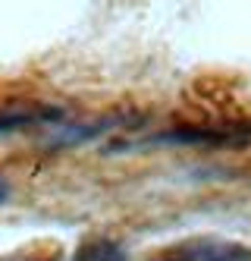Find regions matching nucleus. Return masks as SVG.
<instances>
[{
  "label": "nucleus",
  "instance_id": "nucleus-1",
  "mask_svg": "<svg viewBox=\"0 0 251 261\" xmlns=\"http://www.w3.org/2000/svg\"><path fill=\"white\" fill-rule=\"evenodd\" d=\"M248 142L245 129H217V126H182L148 139V145H242Z\"/></svg>",
  "mask_w": 251,
  "mask_h": 261
},
{
  "label": "nucleus",
  "instance_id": "nucleus-2",
  "mask_svg": "<svg viewBox=\"0 0 251 261\" xmlns=\"http://www.w3.org/2000/svg\"><path fill=\"white\" fill-rule=\"evenodd\" d=\"M63 120V110L44 107V104H19V107H0V136L22 133L29 126H53Z\"/></svg>",
  "mask_w": 251,
  "mask_h": 261
},
{
  "label": "nucleus",
  "instance_id": "nucleus-3",
  "mask_svg": "<svg viewBox=\"0 0 251 261\" xmlns=\"http://www.w3.org/2000/svg\"><path fill=\"white\" fill-rule=\"evenodd\" d=\"M182 261H251V249L226 239H198L182 249Z\"/></svg>",
  "mask_w": 251,
  "mask_h": 261
},
{
  "label": "nucleus",
  "instance_id": "nucleus-4",
  "mask_svg": "<svg viewBox=\"0 0 251 261\" xmlns=\"http://www.w3.org/2000/svg\"><path fill=\"white\" fill-rule=\"evenodd\" d=\"M75 261H126V252L110 239H94L75 252Z\"/></svg>",
  "mask_w": 251,
  "mask_h": 261
},
{
  "label": "nucleus",
  "instance_id": "nucleus-5",
  "mask_svg": "<svg viewBox=\"0 0 251 261\" xmlns=\"http://www.w3.org/2000/svg\"><path fill=\"white\" fill-rule=\"evenodd\" d=\"M7 198H10V182L0 176V204H7Z\"/></svg>",
  "mask_w": 251,
  "mask_h": 261
}]
</instances>
